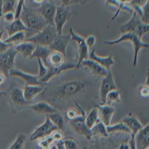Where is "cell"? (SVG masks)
<instances>
[{
  "mask_svg": "<svg viewBox=\"0 0 149 149\" xmlns=\"http://www.w3.org/2000/svg\"><path fill=\"white\" fill-rule=\"evenodd\" d=\"M132 134L116 133L107 137L94 138L90 146L84 149H130L129 140Z\"/></svg>",
  "mask_w": 149,
  "mask_h": 149,
  "instance_id": "obj_1",
  "label": "cell"
},
{
  "mask_svg": "<svg viewBox=\"0 0 149 149\" xmlns=\"http://www.w3.org/2000/svg\"><path fill=\"white\" fill-rule=\"evenodd\" d=\"M87 87V83L81 80L72 79L60 83L54 89L52 98L54 100L72 98L83 91Z\"/></svg>",
  "mask_w": 149,
  "mask_h": 149,
  "instance_id": "obj_2",
  "label": "cell"
},
{
  "mask_svg": "<svg viewBox=\"0 0 149 149\" xmlns=\"http://www.w3.org/2000/svg\"><path fill=\"white\" fill-rule=\"evenodd\" d=\"M19 18L29 31L37 33L48 24L37 9L27 6L25 3L22 8Z\"/></svg>",
  "mask_w": 149,
  "mask_h": 149,
  "instance_id": "obj_3",
  "label": "cell"
},
{
  "mask_svg": "<svg viewBox=\"0 0 149 149\" xmlns=\"http://www.w3.org/2000/svg\"><path fill=\"white\" fill-rule=\"evenodd\" d=\"M128 41L132 44L134 48V54L133 58V65L136 66L137 64L138 55L139 51L142 49H147L149 47V43L142 41L134 32H129L121 34L120 36L117 39L105 40L104 43L105 44L112 45L119 44L122 42Z\"/></svg>",
  "mask_w": 149,
  "mask_h": 149,
  "instance_id": "obj_4",
  "label": "cell"
},
{
  "mask_svg": "<svg viewBox=\"0 0 149 149\" xmlns=\"http://www.w3.org/2000/svg\"><path fill=\"white\" fill-rule=\"evenodd\" d=\"M57 34L55 26L51 24H48L41 31L26 38L24 41L33 42L36 45L49 47Z\"/></svg>",
  "mask_w": 149,
  "mask_h": 149,
  "instance_id": "obj_5",
  "label": "cell"
},
{
  "mask_svg": "<svg viewBox=\"0 0 149 149\" xmlns=\"http://www.w3.org/2000/svg\"><path fill=\"white\" fill-rule=\"evenodd\" d=\"M71 16L70 5L56 6L55 15L54 19V24L58 34L63 33V29Z\"/></svg>",
  "mask_w": 149,
  "mask_h": 149,
  "instance_id": "obj_6",
  "label": "cell"
},
{
  "mask_svg": "<svg viewBox=\"0 0 149 149\" xmlns=\"http://www.w3.org/2000/svg\"><path fill=\"white\" fill-rule=\"evenodd\" d=\"M18 52L14 45L11 46L7 51L0 53V72L6 77L9 76V72L14 68L15 60Z\"/></svg>",
  "mask_w": 149,
  "mask_h": 149,
  "instance_id": "obj_7",
  "label": "cell"
},
{
  "mask_svg": "<svg viewBox=\"0 0 149 149\" xmlns=\"http://www.w3.org/2000/svg\"><path fill=\"white\" fill-rule=\"evenodd\" d=\"M69 34L72 40L76 44L77 48L78 61L77 62V69L80 68V63L82 61L88 58L89 48L87 46L83 37L74 31L73 28H69Z\"/></svg>",
  "mask_w": 149,
  "mask_h": 149,
  "instance_id": "obj_8",
  "label": "cell"
},
{
  "mask_svg": "<svg viewBox=\"0 0 149 149\" xmlns=\"http://www.w3.org/2000/svg\"><path fill=\"white\" fill-rule=\"evenodd\" d=\"M86 114L83 112L79 115L75 119L70 120V125L72 129L76 134L84 136L90 141H92L90 129H88L85 122Z\"/></svg>",
  "mask_w": 149,
  "mask_h": 149,
  "instance_id": "obj_9",
  "label": "cell"
},
{
  "mask_svg": "<svg viewBox=\"0 0 149 149\" xmlns=\"http://www.w3.org/2000/svg\"><path fill=\"white\" fill-rule=\"evenodd\" d=\"M48 68L47 74L40 79L41 83L46 85L52 78L59 75L61 73L77 68V63H75L72 62H65L62 65L59 66H49Z\"/></svg>",
  "mask_w": 149,
  "mask_h": 149,
  "instance_id": "obj_10",
  "label": "cell"
},
{
  "mask_svg": "<svg viewBox=\"0 0 149 149\" xmlns=\"http://www.w3.org/2000/svg\"><path fill=\"white\" fill-rule=\"evenodd\" d=\"M56 130H58V129L52 123L48 117L46 116V118L44 123L34 130L30 134L29 139L31 141L39 140L49 135Z\"/></svg>",
  "mask_w": 149,
  "mask_h": 149,
  "instance_id": "obj_11",
  "label": "cell"
},
{
  "mask_svg": "<svg viewBox=\"0 0 149 149\" xmlns=\"http://www.w3.org/2000/svg\"><path fill=\"white\" fill-rule=\"evenodd\" d=\"M118 89L111 70H109L107 74L102 77L100 87V97L101 104H104L107 94L112 90Z\"/></svg>",
  "mask_w": 149,
  "mask_h": 149,
  "instance_id": "obj_12",
  "label": "cell"
},
{
  "mask_svg": "<svg viewBox=\"0 0 149 149\" xmlns=\"http://www.w3.org/2000/svg\"><path fill=\"white\" fill-rule=\"evenodd\" d=\"M9 76L22 79L24 81L26 85H41L46 86V84L40 81L37 74H33L18 68H13L11 69L9 72Z\"/></svg>",
  "mask_w": 149,
  "mask_h": 149,
  "instance_id": "obj_13",
  "label": "cell"
},
{
  "mask_svg": "<svg viewBox=\"0 0 149 149\" xmlns=\"http://www.w3.org/2000/svg\"><path fill=\"white\" fill-rule=\"evenodd\" d=\"M71 40L70 34H57L49 48L52 51H56L61 52L65 56L66 55L67 47Z\"/></svg>",
  "mask_w": 149,
  "mask_h": 149,
  "instance_id": "obj_14",
  "label": "cell"
},
{
  "mask_svg": "<svg viewBox=\"0 0 149 149\" xmlns=\"http://www.w3.org/2000/svg\"><path fill=\"white\" fill-rule=\"evenodd\" d=\"M56 6L48 0H45L37 9L40 13L47 20L48 24L54 25V19L55 15Z\"/></svg>",
  "mask_w": 149,
  "mask_h": 149,
  "instance_id": "obj_15",
  "label": "cell"
},
{
  "mask_svg": "<svg viewBox=\"0 0 149 149\" xmlns=\"http://www.w3.org/2000/svg\"><path fill=\"white\" fill-rule=\"evenodd\" d=\"M148 124L144 126L134 135L136 149H147L149 148V128Z\"/></svg>",
  "mask_w": 149,
  "mask_h": 149,
  "instance_id": "obj_16",
  "label": "cell"
},
{
  "mask_svg": "<svg viewBox=\"0 0 149 149\" xmlns=\"http://www.w3.org/2000/svg\"><path fill=\"white\" fill-rule=\"evenodd\" d=\"M63 138L62 131L56 130L49 135L39 139L37 142V146L41 149H50L56 141L63 140Z\"/></svg>",
  "mask_w": 149,
  "mask_h": 149,
  "instance_id": "obj_17",
  "label": "cell"
},
{
  "mask_svg": "<svg viewBox=\"0 0 149 149\" xmlns=\"http://www.w3.org/2000/svg\"><path fill=\"white\" fill-rule=\"evenodd\" d=\"M98 109L100 122L106 127L111 125L112 116L115 111V108L112 105L100 104L95 106Z\"/></svg>",
  "mask_w": 149,
  "mask_h": 149,
  "instance_id": "obj_18",
  "label": "cell"
},
{
  "mask_svg": "<svg viewBox=\"0 0 149 149\" xmlns=\"http://www.w3.org/2000/svg\"><path fill=\"white\" fill-rule=\"evenodd\" d=\"M120 121L125 124L133 135L136 134L144 126L138 118L131 112L124 116Z\"/></svg>",
  "mask_w": 149,
  "mask_h": 149,
  "instance_id": "obj_19",
  "label": "cell"
},
{
  "mask_svg": "<svg viewBox=\"0 0 149 149\" xmlns=\"http://www.w3.org/2000/svg\"><path fill=\"white\" fill-rule=\"evenodd\" d=\"M81 65L86 68L94 76L98 77H104L108 72L105 68L90 58L82 61L80 63V66Z\"/></svg>",
  "mask_w": 149,
  "mask_h": 149,
  "instance_id": "obj_20",
  "label": "cell"
},
{
  "mask_svg": "<svg viewBox=\"0 0 149 149\" xmlns=\"http://www.w3.org/2000/svg\"><path fill=\"white\" fill-rule=\"evenodd\" d=\"M29 107L37 113L45 114L46 115L50 113L59 112L58 108L45 101L38 102L34 104L29 105Z\"/></svg>",
  "mask_w": 149,
  "mask_h": 149,
  "instance_id": "obj_21",
  "label": "cell"
},
{
  "mask_svg": "<svg viewBox=\"0 0 149 149\" xmlns=\"http://www.w3.org/2000/svg\"><path fill=\"white\" fill-rule=\"evenodd\" d=\"M88 58L95 61L108 70L111 69V67L115 63V61L112 55H109L106 56H99L95 53V49H92L91 52H89Z\"/></svg>",
  "mask_w": 149,
  "mask_h": 149,
  "instance_id": "obj_22",
  "label": "cell"
},
{
  "mask_svg": "<svg viewBox=\"0 0 149 149\" xmlns=\"http://www.w3.org/2000/svg\"><path fill=\"white\" fill-rule=\"evenodd\" d=\"M140 22H141L140 17L135 12L133 11L132 13V17L130 19L120 26L119 32L120 34L134 32Z\"/></svg>",
  "mask_w": 149,
  "mask_h": 149,
  "instance_id": "obj_23",
  "label": "cell"
},
{
  "mask_svg": "<svg viewBox=\"0 0 149 149\" xmlns=\"http://www.w3.org/2000/svg\"><path fill=\"white\" fill-rule=\"evenodd\" d=\"M45 86L41 85H25L23 88V95L27 102H30L40 94L42 93L44 89Z\"/></svg>",
  "mask_w": 149,
  "mask_h": 149,
  "instance_id": "obj_24",
  "label": "cell"
},
{
  "mask_svg": "<svg viewBox=\"0 0 149 149\" xmlns=\"http://www.w3.org/2000/svg\"><path fill=\"white\" fill-rule=\"evenodd\" d=\"M14 47L17 52L21 54L24 58H30L36 47V45L33 42L24 41L14 45Z\"/></svg>",
  "mask_w": 149,
  "mask_h": 149,
  "instance_id": "obj_25",
  "label": "cell"
},
{
  "mask_svg": "<svg viewBox=\"0 0 149 149\" xmlns=\"http://www.w3.org/2000/svg\"><path fill=\"white\" fill-rule=\"evenodd\" d=\"M52 50L47 46H41V45H36V47L33 52L32 55L30 57V59L37 58L40 59L42 62L48 67L47 63V58L50 54Z\"/></svg>",
  "mask_w": 149,
  "mask_h": 149,
  "instance_id": "obj_26",
  "label": "cell"
},
{
  "mask_svg": "<svg viewBox=\"0 0 149 149\" xmlns=\"http://www.w3.org/2000/svg\"><path fill=\"white\" fill-rule=\"evenodd\" d=\"M5 30L6 31L8 36H12L18 32L29 31V30L24 26L20 18L15 19L11 23L6 24Z\"/></svg>",
  "mask_w": 149,
  "mask_h": 149,
  "instance_id": "obj_27",
  "label": "cell"
},
{
  "mask_svg": "<svg viewBox=\"0 0 149 149\" xmlns=\"http://www.w3.org/2000/svg\"><path fill=\"white\" fill-rule=\"evenodd\" d=\"M10 97L12 102L17 106L23 107L27 105L28 102L24 98L23 88L20 87L13 88L10 93Z\"/></svg>",
  "mask_w": 149,
  "mask_h": 149,
  "instance_id": "obj_28",
  "label": "cell"
},
{
  "mask_svg": "<svg viewBox=\"0 0 149 149\" xmlns=\"http://www.w3.org/2000/svg\"><path fill=\"white\" fill-rule=\"evenodd\" d=\"M65 62V56L61 52L56 51H52L47 58V63L49 66H59Z\"/></svg>",
  "mask_w": 149,
  "mask_h": 149,
  "instance_id": "obj_29",
  "label": "cell"
},
{
  "mask_svg": "<svg viewBox=\"0 0 149 149\" xmlns=\"http://www.w3.org/2000/svg\"><path fill=\"white\" fill-rule=\"evenodd\" d=\"M91 134L92 139L94 138L107 137L109 134L107 131L106 126L101 122L95 124L91 129Z\"/></svg>",
  "mask_w": 149,
  "mask_h": 149,
  "instance_id": "obj_30",
  "label": "cell"
},
{
  "mask_svg": "<svg viewBox=\"0 0 149 149\" xmlns=\"http://www.w3.org/2000/svg\"><path fill=\"white\" fill-rule=\"evenodd\" d=\"M100 122L98 111L96 107L92 108L88 113L86 115L85 122L87 127L91 129L95 124Z\"/></svg>",
  "mask_w": 149,
  "mask_h": 149,
  "instance_id": "obj_31",
  "label": "cell"
},
{
  "mask_svg": "<svg viewBox=\"0 0 149 149\" xmlns=\"http://www.w3.org/2000/svg\"><path fill=\"white\" fill-rule=\"evenodd\" d=\"M48 117L52 123L61 131H63L65 129V122L63 116L58 112H55L46 115Z\"/></svg>",
  "mask_w": 149,
  "mask_h": 149,
  "instance_id": "obj_32",
  "label": "cell"
},
{
  "mask_svg": "<svg viewBox=\"0 0 149 149\" xmlns=\"http://www.w3.org/2000/svg\"><path fill=\"white\" fill-rule=\"evenodd\" d=\"M106 128L107 132L109 134L116 133H123L132 134V133L128 127L125 125V124L120 121L114 125H110L107 126Z\"/></svg>",
  "mask_w": 149,
  "mask_h": 149,
  "instance_id": "obj_33",
  "label": "cell"
},
{
  "mask_svg": "<svg viewBox=\"0 0 149 149\" xmlns=\"http://www.w3.org/2000/svg\"><path fill=\"white\" fill-rule=\"evenodd\" d=\"M26 38V34L25 31H20L16 33L12 36H8L4 40V42L13 45L18 44L25 40Z\"/></svg>",
  "mask_w": 149,
  "mask_h": 149,
  "instance_id": "obj_34",
  "label": "cell"
},
{
  "mask_svg": "<svg viewBox=\"0 0 149 149\" xmlns=\"http://www.w3.org/2000/svg\"><path fill=\"white\" fill-rule=\"evenodd\" d=\"M120 101L121 98L120 93L118 89H116L112 90L107 94L104 104L112 105L113 103L120 102Z\"/></svg>",
  "mask_w": 149,
  "mask_h": 149,
  "instance_id": "obj_35",
  "label": "cell"
},
{
  "mask_svg": "<svg viewBox=\"0 0 149 149\" xmlns=\"http://www.w3.org/2000/svg\"><path fill=\"white\" fill-rule=\"evenodd\" d=\"M27 137L24 133H19L8 149H23Z\"/></svg>",
  "mask_w": 149,
  "mask_h": 149,
  "instance_id": "obj_36",
  "label": "cell"
},
{
  "mask_svg": "<svg viewBox=\"0 0 149 149\" xmlns=\"http://www.w3.org/2000/svg\"><path fill=\"white\" fill-rule=\"evenodd\" d=\"M18 0H3L2 5V13L14 12Z\"/></svg>",
  "mask_w": 149,
  "mask_h": 149,
  "instance_id": "obj_37",
  "label": "cell"
},
{
  "mask_svg": "<svg viewBox=\"0 0 149 149\" xmlns=\"http://www.w3.org/2000/svg\"><path fill=\"white\" fill-rule=\"evenodd\" d=\"M149 24L140 22V24L137 26L134 33L140 38L142 39L143 36L148 31Z\"/></svg>",
  "mask_w": 149,
  "mask_h": 149,
  "instance_id": "obj_38",
  "label": "cell"
},
{
  "mask_svg": "<svg viewBox=\"0 0 149 149\" xmlns=\"http://www.w3.org/2000/svg\"><path fill=\"white\" fill-rule=\"evenodd\" d=\"M63 141L65 149H79V144L75 139L66 137L63 138Z\"/></svg>",
  "mask_w": 149,
  "mask_h": 149,
  "instance_id": "obj_39",
  "label": "cell"
},
{
  "mask_svg": "<svg viewBox=\"0 0 149 149\" xmlns=\"http://www.w3.org/2000/svg\"><path fill=\"white\" fill-rule=\"evenodd\" d=\"M138 94L141 98H148L149 96V87L148 83H144L139 86Z\"/></svg>",
  "mask_w": 149,
  "mask_h": 149,
  "instance_id": "obj_40",
  "label": "cell"
},
{
  "mask_svg": "<svg viewBox=\"0 0 149 149\" xmlns=\"http://www.w3.org/2000/svg\"><path fill=\"white\" fill-rule=\"evenodd\" d=\"M38 66H39V71L38 74H37L39 77L40 79L43 77L48 72V67L42 62V61L40 59H37Z\"/></svg>",
  "mask_w": 149,
  "mask_h": 149,
  "instance_id": "obj_41",
  "label": "cell"
},
{
  "mask_svg": "<svg viewBox=\"0 0 149 149\" xmlns=\"http://www.w3.org/2000/svg\"><path fill=\"white\" fill-rule=\"evenodd\" d=\"M65 115L67 119H68L69 120H72L75 119L79 115L78 111L74 107H70L66 110Z\"/></svg>",
  "mask_w": 149,
  "mask_h": 149,
  "instance_id": "obj_42",
  "label": "cell"
},
{
  "mask_svg": "<svg viewBox=\"0 0 149 149\" xmlns=\"http://www.w3.org/2000/svg\"><path fill=\"white\" fill-rule=\"evenodd\" d=\"M142 22L149 24V12H148V2L143 7V13L140 18Z\"/></svg>",
  "mask_w": 149,
  "mask_h": 149,
  "instance_id": "obj_43",
  "label": "cell"
},
{
  "mask_svg": "<svg viewBox=\"0 0 149 149\" xmlns=\"http://www.w3.org/2000/svg\"><path fill=\"white\" fill-rule=\"evenodd\" d=\"M85 42L88 48L93 47L96 42V37L94 35L91 34L84 38Z\"/></svg>",
  "mask_w": 149,
  "mask_h": 149,
  "instance_id": "obj_44",
  "label": "cell"
},
{
  "mask_svg": "<svg viewBox=\"0 0 149 149\" xmlns=\"http://www.w3.org/2000/svg\"><path fill=\"white\" fill-rule=\"evenodd\" d=\"M4 20L8 23H10L15 19V15L14 12H9L2 15Z\"/></svg>",
  "mask_w": 149,
  "mask_h": 149,
  "instance_id": "obj_45",
  "label": "cell"
},
{
  "mask_svg": "<svg viewBox=\"0 0 149 149\" xmlns=\"http://www.w3.org/2000/svg\"><path fill=\"white\" fill-rule=\"evenodd\" d=\"M147 2H148V0H132L129 4L139 7H143Z\"/></svg>",
  "mask_w": 149,
  "mask_h": 149,
  "instance_id": "obj_46",
  "label": "cell"
},
{
  "mask_svg": "<svg viewBox=\"0 0 149 149\" xmlns=\"http://www.w3.org/2000/svg\"><path fill=\"white\" fill-rule=\"evenodd\" d=\"M13 45L5 42L3 41L0 40V53H2L7 51Z\"/></svg>",
  "mask_w": 149,
  "mask_h": 149,
  "instance_id": "obj_47",
  "label": "cell"
},
{
  "mask_svg": "<svg viewBox=\"0 0 149 149\" xmlns=\"http://www.w3.org/2000/svg\"><path fill=\"white\" fill-rule=\"evenodd\" d=\"M55 144L56 147V149H65L63 140L56 141L55 143Z\"/></svg>",
  "mask_w": 149,
  "mask_h": 149,
  "instance_id": "obj_48",
  "label": "cell"
},
{
  "mask_svg": "<svg viewBox=\"0 0 149 149\" xmlns=\"http://www.w3.org/2000/svg\"><path fill=\"white\" fill-rule=\"evenodd\" d=\"M129 146H130V149H136L135 142H134V135L132 134L131 137L129 140Z\"/></svg>",
  "mask_w": 149,
  "mask_h": 149,
  "instance_id": "obj_49",
  "label": "cell"
},
{
  "mask_svg": "<svg viewBox=\"0 0 149 149\" xmlns=\"http://www.w3.org/2000/svg\"><path fill=\"white\" fill-rule=\"evenodd\" d=\"M91 0H72L70 2V5L71 4H84V3H87Z\"/></svg>",
  "mask_w": 149,
  "mask_h": 149,
  "instance_id": "obj_50",
  "label": "cell"
},
{
  "mask_svg": "<svg viewBox=\"0 0 149 149\" xmlns=\"http://www.w3.org/2000/svg\"><path fill=\"white\" fill-rule=\"evenodd\" d=\"M6 79V76L2 73L0 72V85L2 84Z\"/></svg>",
  "mask_w": 149,
  "mask_h": 149,
  "instance_id": "obj_51",
  "label": "cell"
},
{
  "mask_svg": "<svg viewBox=\"0 0 149 149\" xmlns=\"http://www.w3.org/2000/svg\"><path fill=\"white\" fill-rule=\"evenodd\" d=\"M62 5H70L72 0H59Z\"/></svg>",
  "mask_w": 149,
  "mask_h": 149,
  "instance_id": "obj_52",
  "label": "cell"
},
{
  "mask_svg": "<svg viewBox=\"0 0 149 149\" xmlns=\"http://www.w3.org/2000/svg\"><path fill=\"white\" fill-rule=\"evenodd\" d=\"M45 0H32L33 2H34L36 3H38V4H41Z\"/></svg>",
  "mask_w": 149,
  "mask_h": 149,
  "instance_id": "obj_53",
  "label": "cell"
},
{
  "mask_svg": "<svg viewBox=\"0 0 149 149\" xmlns=\"http://www.w3.org/2000/svg\"><path fill=\"white\" fill-rule=\"evenodd\" d=\"M120 2L123 3H126V4H129L132 0H119Z\"/></svg>",
  "mask_w": 149,
  "mask_h": 149,
  "instance_id": "obj_54",
  "label": "cell"
},
{
  "mask_svg": "<svg viewBox=\"0 0 149 149\" xmlns=\"http://www.w3.org/2000/svg\"><path fill=\"white\" fill-rule=\"evenodd\" d=\"M2 1H3V0H0V17H1L2 16Z\"/></svg>",
  "mask_w": 149,
  "mask_h": 149,
  "instance_id": "obj_55",
  "label": "cell"
},
{
  "mask_svg": "<svg viewBox=\"0 0 149 149\" xmlns=\"http://www.w3.org/2000/svg\"><path fill=\"white\" fill-rule=\"evenodd\" d=\"M5 94H6V91H0V98H1L2 97L4 96V95H5Z\"/></svg>",
  "mask_w": 149,
  "mask_h": 149,
  "instance_id": "obj_56",
  "label": "cell"
},
{
  "mask_svg": "<svg viewBox=\"0 0 149 149\" xmlns=\"http://www.w3.org/2000/svg\"><path fill=\"white\" fill-rule=\"evenodd\" d=\"M3 33H4V30H1L0 31V40L2 39V37L3 36Z\"/></svg>",
  "mask_w": 149,
  "mask_h": 149,
  "instance_id": "obj_57",
  "label": "cell"
},
{
  "mask_svg": "<svg viewBox=\"0 0 149 149\" xmlns=\"http://www.w3.org/2000/svg\"><path fill=\"white\" fill-rule=\"evenodd\" d=\"M50 149H56V146H55V143L51 146V148Z\"/></svg>",
  "mask_w": 149,
  "mask_h": 149,
  "instance_id": "obj_58",
  "label": "cell"
},
{
  "mask_svg": "<svg viewBox=\"0 0 149 149\" xmlns=\"http://www.w3.org/2000/svg\"><path fill=\"white\" fill-rule=\"evenodd\" d=\"M147 149H149V148H147Z\"/></svg>",
  "mask_w": 149,
  "mask_h": 149,
  "instance_id": "obj_59",
  "label": "cell"
},
{
  "mask_svg": "<svg viewBox=\"0 0 149 149\" xmlns=\"http://www.w3.org/2000/svg\"><path fill=\"white\" fill-rule=\"evenodd\" d=\"M0 18H1V17H0Z\"/></svg>",
  "mask_w": 149,
  "mask_h": 149,
  "instance_id": "obj_60",
  "label": "cell"
}]
</instances>
